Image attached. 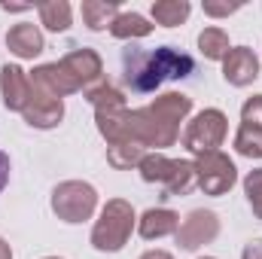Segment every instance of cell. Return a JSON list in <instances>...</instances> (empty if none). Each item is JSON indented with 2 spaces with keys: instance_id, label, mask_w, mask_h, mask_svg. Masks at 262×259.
Listing matches in <instances>:
<instances>
[{
  "instance_id": "obj_8",
  "label": "cell",
  "mask_w": 262,
  "mask_h": 259,
  "mask_svg": "<svg viewBox=\"0 0 262 259\" xmlns=\"http://www.w3.org/2000/svg\"><path fill=\"white\" fill-rule=\"evenodd\" d=\"M220 235V220L213 210H192L180 229H177V244L183 250H198L201 244H210Z\"/></svg>"
},
{
  "instance_id": "obj_30",
  "label": "cell",
  "mask_w": 262,
  "mask_h": 259,
  "mask_svg": "<svg viewBox=\"0 0 262 259\" xmlns=\"http://www.w3.org/2000/svg\"><path fill=\"white\" fill-rule=\"evenodd\" d=\"M0 259H12V250H9V244L0 238Z\"/></svg>"
},
{
  "instance_id": "obj_23",
  "label": "cell",
  "mask_w": 262,
  "mask_h": 259,
  "mask_svg": "<svg viewBox=\"0 0 262 259\" xmlns=\"http://www.w3.org/2000/svg\"><path fill=\"white\" fill-rule=\"evenodd\" d=\"M235 149L247 159H262V128L241 122V128L235 134Z\"/></svg>"
},
{
  "instance_id": "obj_15",
  "label": "cell",
  "mask_w": 262,
  "mask_h": 259,
  "mask_svg": "<svg viewBox=\"0 0 262 259\" xmlns=\"http://www.w3.org/2000/svg\"><path fill=\"white\" fill-rule=\"evenodd\" d=\"M177 229H180V217L174 210H168V207H149L140 217V226H137L140 238H146V241L165 238V235H177Z\"/></svg>"
},
{
  "instance_id": "obj_2",
  "label": "cell",
  "mask_w": 262,
  "mask_h": 259,
  "mask_svg": "<svg viewBox=\"0 0 262 259\" xmlns=\"http://www.w3.org/2000/svg\"><path fill=\"white\" fill-rule=\"evenodd\" d=\"M122 67H125V82L134 92H156L165 79H183L195 70V61L174 49V46H162L156 52H143L128 46L122 55Z\"/></svg>"
},
{
  "instance_id": "obj_14",
  "label": "cell",
  "mask_w": 262,
  "mask_h": 259,
  "mask_svg": "<svg viewBox=\"0 0 262 259\" xmlns=\"http://www.w3.org/2000/svg\"><path fill=\"white\" fill-rule=\"evenodd\" d=\"M6 46H9V52H12L15 58H37V55L46 49L40 28L31 25V21L12 25V28L6 31Z\"/></svg>"
},
{
  "instance_id": "obj_4",
  "label": "cell",
  "mask_w": 262,
  "mask_h": 259,
  "mask_svg": "<svg viewBox=\"0 0 262 259\" xmlns=\"http://www.w3.org/2000/svg\"><path fill=\"white\" fill-rule=\"evenodd\" d=\"M131 229H134V210H131V204L122 201V198H113V201L104 204L101 220L92 229V244L101 253H116V250H122L128 244Z\"/></svg>"
},
{
  "instance_id": "obj_5",
  "label": "cell",
  "mask_w": 262,
  "mask_h": 259,
  "mask_svg": "<svg viewBox=\"0 0 262 259\" xmlns=\"http://www.w3.org/2000/svg\"><path fill=\"white\" fill-rule=\"evenodd\" d=\"M95 207H98V192H95V186H89L82 180H67L61 186H55V192H52V210L64 223L89 220L95 213Z\"/></svg>"
},
{
  "instance_id": "obj_26",
  "label": "cell",
  "mask_w": 262,
  "mask_h": 259,
  "mask_svg": "<svg viewBox=\"0 0 262 259\" xmlns=\"http://www.w3.org/2000/svg\"><path fill=\"white\" fill-rule=\"evenodd\" d=\"M244 3H213V0H207L204 3V15H213V18H223V15H232V12H238Z\"/></svg>"
},
{
  "instance_id": "obj_27",
  "label": "cell",
  "mask_w": 262,
  "mask_h": 259,
  "mask_svg": "<svg viewBox=\"0 0 262 259\" xmlns=\"http://www.w3.org/2000/svg\"><path fill=\"white\" fill-rule=\"evenodd\" d=\"M241 259H262V238L250 241V244L244 247V256H241Z\"/></svg>"
},
{
  "instance_id": "obj_12",
  "label": "cell",
  "mask_w": 262,
  "mask_h": 259,
  "mask_svg": "<svg viewBox=\"0 0 262 259\" xmlns=\"http://www.w3.org/2000/svg\"><path fill=\"white\" fill-rule=\"evenodd\" d=\"M0 92H3V104L9 110H25L31 101V76L18 64H3L0 67Z\"/></svg>"
},
{
  "instance_id": "obj_13",
  "label": "cell",
  "mask_w": 262,
  "mask_h": 259,
  "mask_svg": "<svg viewBox=\"0 0 262 259\" xmlns=\"http://www.w3.org/2000/svg\"><path fill=\"white\" fill-rule=\"evenodd\" d=\"M31 85H37V89H43V92H49L52 98H64V95H73V92H79V85H76V79L67 73V67L61 61H52V64H40L34 73H31Z\"/></svg>"
},
{
  "instance_id": "obj_28",
  "label": "cell",
  "mask_w": 262,
  "mask_h": 259,
  "mask_svg": "<svg viewBox=\"0 0 262 259\" xmlns=\"http://www.w3.org/2000/svg\"><path fill=\"white\" fill-rule=\"evenodd\" d=\"M6 180H9V156L0 149V192H3V186H6Z\"/></svg>"
},
{
  "instance_id": "obj_32",
  "label": "cell",
  "mask_w": 262,
  "mask_h": 259,
  "mask_svg": "<svg viewBox=\"0 0 262 259\" xmlns=\"http://www.w3.org/2000/svg\"><path fill=\"white\" fill-rule=\"evenodd\" d=\"M204 259H210V256H204Z\"/></svg>"
},
{
  "instance_id": "obj_9",
  "label": "cell",
  "mask_w": 262,
  "mask_h": 259,
  "mask_svg": "<svg viewBox=\"0 0 262 259\" xmlns=\"http://www.w3.org/2000/svg\"><path fill=\"white\" fill-rule=\"evenodd\" d=\"M61 64L76 79V85L85 89V92H92V89H98L104 82V64H101V55L95 49H85V46L73 49V52H67L64 58H61Z\"/></svg>"
},
{
  "instance_id": "obj_29",
  "label": "cell",
  "mask_w": 262,
  "mask_h": 259,
  "mask_svg": "<svg viewBox=\"0 0 262 259\" xmlns=\"http://www.w3.org/2000/svg\"><path fill=\"white\" fill-rule=\"evenodd\" d=\"M140 259H174V256H171V253H165V250H146Z\"/></svg>"
},
{
  "instance_id": "obj_18",
  "label": "cell",
  "mask_w": 262,
  "mask_h": 259,
  "mask_svg": "<svg viewBox=\"0 0 262 259\" xmlns=\"http://www.w3.org/2000/svg\"><path fill=\"white\" fill-rule=\"evenodd\" d=\"M149 12H152L156 25H162V28H177V25H183V21L189 18L192 6H189L186 0H156Z\"/></svg>"
},
{
  "instance_id": "obj_24",
  "label": "cell",
  "mask_w": 262,
  "mask_h": 259,
  "mask_svg": "<svg viewBox=\"0 0 262 259\" xmlns=\"http://www.w3.org/2000/svg\"><path fill=\"white\" fill-rule=\"evenodd\" d=\"M244 192H247V201H250L253 213L262 220V168L250 171V174L244 177Z\"/></svg>"
},
{
  "instance_id": "obj_1",
  "label": "cell",
  "mask_w": 262,
  "mask_h": 259,
  "mask_svg": "<svg viewBox=\"0 0 262 259\" xmlns=\"http://www.w3.org/2000/svg\"><path fill=\"white\" fill-rule=\"evenodd\" d=\"M189 110H192L189 95L168 92L143 110H116V113H95V116H98V131L107 137V146L137 143L146 149V146H171Z\"/></svg>"
},
{
  "instance_id": "obj_21",
  "label": "cell",
  "mask_w": 262,
  "mask_h": 259,
  "mask_svg": "<svg viewBox=\"0 0 262 259\" xmlns=\"http://www.w3.org/2000/svg\"><path fill=\"white\" fill-rule=\"evenodd\" d=\"M89 104L95 107V113H116V110H125V98L119 89H113L110 82H101L98 89L85 92Z\"/></svg>"
},
{
  "instance_id": "obj_19",
  "label": "cell",
  "mask_w": 262,
  "mask_h": 259,
  "mask_svg": "<svg viewBox=\"0 0 262 259\" xmlns=\"http://www.w3.org/2000/svg\"><path fill=\"white\" fill-rule=\"evenodd\" d=\"M149 31H152V25L140 12H119L116 21L110 25V34L119 40H137V37H146Z\"/></svg>"
},
{
  "instance_id": "obj_22",
  "label": "cell",
  "mask_w": 262,
  "mask_h": 259,
  "mask_svg": "<svg viewBox=\"0 0 262 259\" xmlns=\"http://www.w3.org/2000/svg\"><path fill=\"white\" fill-rule=\"evenodd\" d=\"M107 162L113 165V168H119V171H125V168H140V162H143V146H137V143H116V146H107Z\"/></svg>"
},
{
  "instance_id": "obj_10",
  "label": "cell",
  "mask_w": 262,
  "mask_h": 259,
  "mask_svg": "<svg viewBox=\"0 0 262 259\" xmlns=\"http://www.w3.org/2000/svg\"><path fill=\"white\" fill-rule=\"evenodd\" d=\"M21 116L31 128H55L64 116V104H61V98H52L49 92L31 85V101L21 110Z\"/></svg>"
},
{
  "instance_id": "obj_20",
  "label": "cell",
  "mask_w": 262,
  "mask_h": 259,
  "mask_svg": "<svg viewBox=\"0 0 262 259\" xmlns=\"http://www.w3.org/2000/svg\"><path fill=\"white\" fill-rule=\"evenodd\" d=\"M198 49H201V55L204 58H210V61H223L226 55H229V34L223 31V28H204L201 34H198Z\"/></svg>"
},
{
  "instance_id": "obj_7",
  "label": "cell",
  "mask_w": 262,
  "mask_h": 259,
  "mask_svg": "<svg viewBox=\"0 0 262 259\" xmlns=\"http://www.w3.org/2000/svg\"><path fill=\"white\" fill-rule=\"evenodd\" d=\"M192 165H195V186L204 189V195H226L238 180V171H235L232 159L223 156L220 149L201 153Z\"/></svg>"
},
{
  "instance_id": "obj_6",
  "label": "cell",
  "mask_w": 262,
  "mask_h": 259,
  "mask_svg": "<svg viewBox=\"0 0 262 259\" xmlns=\"http://www.w3.org/2000/svg\"><path fill=\"white\" fill-rule=\"evenodd\" d=\"M226 131H229V119L223 110H201L183 131V146L189 153H198V156L213 153L216 146H223Z\"/></svg>"
},
{
  "instance_id": "obj_16",
  "label": "cell",
  "mask_w": 262,
  "mask_h": 259,
  "mask_svg": "<svg viewBox=\"0 0 262 259\" xmlns=\"http://www.w3.org/2000/svg\"><path fill=\"white\" fill-rule=\"evenodd\" d=\"M82 21L92 28V31H104V28H110L113 21H116V15H119V3H107V0H82Z\"/></svg>"
},
{
  "instance_id": "obj_11",
  "label": "cell",
  "mask_w": 262,
  "mask_h": 259,
  "mask_svg": "<svg viewBox=\"0 0 262 259\" xmlns=\"http://www.w3.org/2000/svg\"><path fill=\"white\" fill-rule=\"evenodd\" d=\"M223 76H226L229 85L244 89V85H250V82L259 76V58L253 55V49L235 46V49H229V55L223 58Z\"/></svg>"
},
{
  "instance_id": "obj_3",
  "label": "cell",
  "mask_w": 262,
  "mask_h": 259,
  "mask_svg": "<svg viewBox=\"0 0 262 259\" xmlns=\"http://www.w3.org/2000/svg\"><path fill=\"white\" fill-rule=\"evenodd\" d=\"M140 177L146 183L162 186V198H174V195H186L195 186V165L186 159H165L162 153L143 156L140 162Z\"/></svg>"
},
{
  "instance_id": "obj_25",
  "label": "cell",
  "mask_w": 262,
  "mask_h": 259,
  "mask_svg": "<svg viewBox=\"0 0 262 259\" xmlns=\"http://www.w3.org/2000/svg\"><path fill=\"white\" fill-rule=\"evenodd\" d=\"M241 122L262 128V95H253V98L244 101V107H241Z\"/></svg>"
},
{
  "instance_id": "obj_17",
  "label": "cell",
  "mask_w": 262,
  "mask_h": 259,
  "mask_svg": "<svg viewBox=\"0 0 262 259\" xmlns=\"http://www.w3.org/2000/svg\"><path fill=\"white\" fill-rule=\"evenodd\" d=\"M37 12H40V25H43L46 31L61 34V31L70 28V15H73V9H70L67 0H46V3L37 6Z\"/></svg>"
},
{
  "instance_id": "obj_31",
  "label": "cell",
  "mask_w": 262,
  "mask_h": 259,
  "mask_svg": "<svg viewBox=\"0 0 262 259\" xmlns=\"http://www.w3.org/2000/svg\"><path fill=\"white\" fill-rule=\"evenodd\" d=\"M46 259H58V256H46Z\"/></svg>"
}]
</instances>
